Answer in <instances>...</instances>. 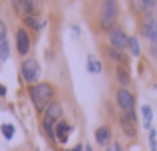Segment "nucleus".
<instances>
[{
	"label": "nucleus",
	"mask_w": 157,
	"mask_h": 151,
	"mask_svg": "<svg viewBox=\"0 0 157 151\" xmlns=\"http://www.w3.org/2000/svg\"><path fill=\"white\" fill-rule=\"evenodd\" d=\"M54 92H56L54 85L48 84V81H38V84L28 88V97H30V101H32L36 111L44 113V109H46L54 100Z\"/></svg>",
	"instance_id": "1"
},
{
	"label": "nucleus",
	"mask_w": 157,
	"mask_h": 151,
	"mask_svg": "<svg viewBox=\"0 0 157 151\" xmlns=\"http://www.w3.org/2000/svg\"><path fill=\"white\" fill-rule=\"evenodd\" d=\"M119 14V6L117 0H104L101 2V10H100V28L101 32H109L115 26V20Z\"/></svg>",
	"instance_id": "2"
},
{
	"label": "nucleus",
	"mask_w": 157,
	"mask_h": 151,
	"mask_svg": "<svg viewBox=\"0 0 157 151\" xmlns=\"http://www.w3.org/2000/svg\"><path fill=\"white\" fill-rule=\"evenodd\" d=\"M62 104H58V101H52L50 105H48L46 109H44V117H42V125H44V131L50 135L52 141H56V133H54V127H56V123L62 119Z\"/></svg>",
	"instance_id": "3"
},
{
	"label": "nucleus",
	"mask_w": 157,
	"mask_h": 151,
	"mask_svg": "<svg viewBox=\"0 0 157 151\" xmlns=\"http://www.w3.org/2000/svg\"><path fill=\"white\" fill-rule=\"evenodd\" d=\"M115 101H117L121 113H125V115H129L133 121H137V117H135V97H133V93H131L129 88H119L117 92H115Z\"/></svg>",
	"instance_id": "4"
},
{
	"label": "nucleus",
	"mask_w": 157,
	"mask_h": 151,
	"mask_svg": "<svg viewBox=\"0 0 157 151\" xmlns=\"http://www.w3.org/2000/svg\"><path fill=\"white\" fill-rule=\"evenodd\" d=\"M20 74H22V77H24V81H26V84H30V85L38 84L40 76H42V70H40L38 60L26 58L22 62V66H20Z\"/></svg>",
	"instance_id": "5"
},
{
	"label": "nucleus",
	"mask_w": 157,
	"mask_h": 151,
	"mask_svg": "<svg viewBox=\"0 0 157 151\" xmlns=\"http://www.w3.org/2000/svg\"><path fill=\"white\" fill-rule=\"evenodd\" d=\"M107 40H109V46L117 48V50H129V36L119 26H113L107 32Z\"/></svg>",
	"instance_id": "6"
},
{
	"label": "nucleus",
	"mask_w": 157,
	"mask_h": 151,
	"mask_svg": "<svg viewBox=\"0 0 157 151\" xmlns=\"http://www.w3.org/2000/svg\"><path fill=\"white\" fill-rule=\"evenodd\" d=\"M30 48H32V42L26 28H18L16 30V52H18V56H28Z\"/></svg>",
	"instance_id": "7"
},
{
	"label": "nucleus",
	"mask_w": 157,
	"mask_h": 151,
	"mask_svg": "<svg viewBox=\"0 0 157 151\" xmlns=\"http://www.w3.org/2000/svg\"><path fill=\"white\" fill-rule=\"evenodd\" d=\"M12 6H14V10L18 12L22 18H26V16H36V8L34 2L32 0H12Z\"/></svg>",
	"instance_id": "8"
},
{
	"label": "nucleus",
	"mask_w": 157,
	"mask_h": 151,
	"mask_svg": "<svg viewBox=\"0 0 157 151\" xmlns=\"http://www.w3.org/2000/svg\"><path fill=\"white\" fill-rule=\"evenodd\" d=\"M105 52H107V56H109L111 62H115L117 66H127L129 68V56L125 54V50H117V48H113V46H107Z\"/></svg>",
	"instance_id": "9"
},
{
	"label": "nucleus",
	"mask_w": 157,
	"mask_h": 151,
	"mask_svg": "<svg viewBox=\"0 0 157 151\" xmlns=\"http://www.w3.org/2000/svg\"><path fill=\"white\" fill-rule=\"evenodd\" d=\"M153 26H155V16H153V12H143L139 34H141L145 40H149L151 38V32H153Z\"/></svg>",
	"instance_id": "10"
},
{
	"label": "nucleus",
	"mask_w": 157,
	"mask_h": 151,
	"mask_svg": "<svg viewBox=\"0 0 157 151\" xmlns=\"http://www.w3.org/2000/svg\"><path fill=\"white\" fill-rule=\"evenodd\" d=\"M72 131V125L68 123L66 119H60L54 127V133H56V143H66L68 141V135Z\"/></svg>",
	"instance_id": "11"
},
{
	"label": "nucleus",
	"mask_w": 157,
	"mask_h": 151,
	"mask_svg": "<svg viewBox=\"0 0 157 151\" xmlns=\"http://www.w3.org/2000/svg\"><path fill=\"white\" fill-rule=\"evenodd\" d=\"M135 123H137V121H133L129 115H125V113L119 115V125H121L123 133H125L127 137H135V135H137V127H135Z\"/></svg>",
	"instance_id": "12"
},
{
	"label": "nucleus",
	"mask_w": 157,
	"mask_h": 151,
	"mask_svg": "<svg viewBox=\"0 0 157 151\" xmlns=\"http://www.w3.org/2000/svg\"><path fill=\"white\" fill-rule=\"evenodd\" d=\"M115 81L121 88H129L131 84V72L127 66H115Z\"/></svg>",
	"instance_id": "13"
},
{
	"label": "nucleus",
	"mask_w": 157,
	"mask_h": 151,
	"mask_svg": "<svg viewBox=\"0 0 157 151\" xmlns=\"http://www.w3.org/2000/svg\"><path fill=\"white\" fill-rule=\"evenodd\" d=\"M94 137H96L98 145H101V147H107L111 141V129L107 127V125H100V127L94 131Z\"/></svg>",
	"instance_id": "14"
},
{
	"label": "nucleus",
	"mask_w": 157,
	"mask_h": 151,
	"mask_svg": "<svg viewBox=\"0 0 157 151\" xmlns=\"http://www.w3.org/2000/svg\"><path fill=\"white\" fill-rule=\"evenodd\" d=\"M8 56H10V46L6 40V28L2 26V30H0V62H6Z\"/></svg>",
	"instance_id": "15"
},
{
	"label": "nucleus",
	"mask_w": 157,
	"mask_h": 151,
	"mask_svg": "<svg viewBox=\"0 0 157 151\" xmlns=\"http://www.w3.org/2000/svg\"><path fill=\"white\" fill-rule=\"evenodd\" d=\"M141 119H143V127L151 129V125H153V109H151V105L147 104L141 105Z\"/></svg>",
	"instance_id": "16"
},
{
	"label": "nucleus",
	"mask_w": 157,
	"mask_h": 151,
	"mask_svg": "<svg viewBox=\"0 0 157 151\" xmlns=\"http://www.w3.org/2000/svg\"><path fill=\"white\" fill-rule=\"evenodd\" d=\"M24 24H26L28 28H34V30H42V28L46 26V22L40 20L38 16H26V18H24Z\"/></svg>",
	"instance_id": "17"
},
{
	"label": "nucleus",
	"mask_w": 157,
	"mask_h": 151,
	"mask_svg": "<svg viewBox=\"0 0 157 151\" xmlns=\"http://www.w3.org/2000/svg\"><path fill=\"white\" fill-rule=\"evenodd\" d=\"M88 72H90V74H100V72H101V62L94 54L88 56Z\"/></svg>",
	"instance_id": "18"
},
{
	"label": "nucleus",
	"mask_w": 157,
	"mask_h": 151,
	"mask_svg": "<svg viewBox=\"0 0 157 151\" xmlns=\"http://www.w3.org/2000/svg\"><path fill=\"white\" fill-rule=\"evenodd\" d=\"M129 54L133 56V58L141 54V48H139V40L135 38V36H129Z\"/></svg>",
	"instance_id": "19"
},
{
	"label": "nucleus",
	"mask_w": 157,
	"mask_h": 151,
	"mask_svg": "<svg viewBox=\"0 0 157 151\" xmlns=\"http://www.w3.org/2000/svg\"><path fill=\"white\" fill-rule=\"evenodd\" d=\"M149 42H151V54L157 58V16H155V26H153V32H151Z\"/></svg>",
	"instance_id": "20"
},
{
	"label": "nucleus",
	"mask_w": 157,
	"mask_h": 151,
	"mask_svg": "<svg viewBox=\"0 0 157 151\" xmlns=\"http://www.w3.org/2000/svg\"><path fill=\"white\" fill-rule=\"evenodd\" d=\"M0 131H2V135L6 137V139H12V137H14V125L12 123H2Z\"/></svg>",
	"instance_id": "21"
},
{
	"label": "nucleus",
	"mask_w": 157,
	"mask_h": 151,
	"mask_svg": "<svg viewBox=\"0 0 157 151\" xmlns=\"http://www.w3.org/2000/svg\"><path fill=\"white\" fill-rule=\"evenodd\" d=\"M141 4H143V12H151L155 8L157 0H141Z\"/></svg>",
	"instance_id": "22"
},
{
	"label": "nucleus",
	"mask_w": 157,
	"mask_h": 151,
	"mask_svg": "<svg viewBox=\"0 0 157 151\" xmlns=\"http://www.w3.org/2000/svg\"><path fill=\"white\" fill-rule=\"evenodd\" d=\"M129 2H131V6H133L137 12H143V4H141V0H129Z\"/></svg>",
	"instance_id": "23"
},
{
	"label": "nucleus",
	"mask_w": 157,
	"mask_h": 151,
	"mask_svg": "<svg viewBox=\"0 0 157 151\" xmlns=\"http://www.w3.org/2000/svg\"><path fill=\"white\" fill-rule=\"evenodd\" d=\"M105 151H121V147H119V143H113V145H107Z\"/></svg>",
	"instance_id": "24"
},
{
	"label": "nucleus",
	"mask_w": 157,
	"mask_h": 151,
	"mask_svg": "<svg viewBox=\"0 0 157 151\" xmlns=\"http://www.w3.org/2000/svg\"><path fill=\"white\" fill-rule=\"evenodd\" d=\"M72 36L74 38H80V28L78 26H72Z\"/></svg>",
	"instance_id": "25"
},
{
	"label": "nucleus",
	"mask_w": 157,
	"mask_h": 151,
	"mask_svg": "<svg viewBox=\"0 0 157 151\" xmlns=\"http://www.w3.org/2000/svg\"><path fill=\"white\" fill-rule=\"evenodd\" d=\"M66 151H84V145H82V143H78L76 147H72V149H66Z\"/></svg>",
	"instance_id": "26"
},
{
	"label": "nucleus",
	"mask_w": 157,
	"mask_h": 151,
	"mask_svg": "<svg viewBox=\"0 0 157 151\" xmlns=\"http://www.w3.org/2000/svg\"><path fill=\"white\" fill-rule=\"evenodd\" d=\"M149 145H151V151H157V139H149Z\"/></svg>",
	"instance_id": "27"
},
{
	"label": "nucleus",
	"mask_w": 157,
	"mask_h": 151,
	"mask_svg": "<svg viewBox=\"0 0 157 151\" xmlns=\"http://www.w3.org/2000/svg\"><path fill=\"white\" fill-rule=\"evenodd\" d=\"M155 137H157V131L151 127V129H149V139H155Z\"/></svg>",
	"instance_id": "28"
},
{
	"label": "nucleus",
	"mask_w": 157,
	"mask_h": 151,
	"mask_svg": "<svg viewBox=\"0 0 157 151\" xmlns=\"http://www.w3.org/2000/svg\"><path fill=\"white\" fill-rule=\"evenodd\" d=\"M6 92H8V89H6V85H2V84H0V96H6Z\"/></svg>",
	"instance_id": "29"
},
{
	"label": "nucleus",
	"mask_w": 157,
	"mask_h": 151,
	"mask_svg": "<svg viewBox=\"0 0 157 151\" xmlns=\"http://www.w3.org/2000/svg\"><path fill=\"white\" fill-rule=\"evenodd\" d=\"M84 151H94V149H92V145H84Z\"/></svg>",
	"instance_id": "30"
},
{
	"label": "nucleus",
	"mask_w": 157,
	"mask_h": 151,
	"mask_svg": "<svg viewBox=\"0 0 157 151\" xmlns=\"http://www.w3.org/2000/svg\"><path fill=\"white\" fill-rule=\"evenodd\" d=\"M34 2V6H38V4H42V0H32Z\"/></svg>",
	"instance_id": "31"
}]
</instances>
